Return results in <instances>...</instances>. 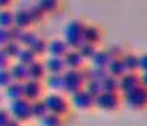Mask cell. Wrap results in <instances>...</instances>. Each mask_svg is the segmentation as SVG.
<instances>
[{"label":"cell","instance_id":"8d00e7d4","mask_svg":"<svg viewBox=\"0 0 147 126\" xmlns=\"http://www.w3.org/2000/svg\"><path fill=\"white\" fill-rule=\"evenodd\" d=\"M107 51H109V55L112 56V60H119V58L124 56V49L121 46H110V47H107Z\"/></svg>","mask_w":147,"mask_h":126},{"label":"cell","instance_id":"6da1fadb","mask_svg":"<svg viewBox=\"0 0 147 126\" xmlns=\"http://www.w3.org/2000/svg\"><path fill=\"white\" fill-rule=\"evenodd\" d=\"M84 30L86 23L81 20H72L63 30V40L68 44L70 49H79L86 40H84Z\"/></svg>","mask_w":147,"mask_h":126},{"label":"cell","instance_id":"4316f807","mask_svg":"<svg viewBox=\"0 0 147 126\" xmlns=\"http://www.w3.org/2000/svg\"><path fill=\"white\" fill-rule=\"evenodd\" d=\"M79 53L84 56V60H91L96 53H98V46L96 44H91V42H84L81 47H79Z\"/></svg>","mask_w":147,"mask_h":126},{"label":"cell","instance_id":"30bf717a","mask_svg":"<svg viewBox=\"0 0 147 126\" xmlns=\"http://www.w3.org/2000/svg\"><path fill=\"white\" fill-rule=\"evenodd\" d=\"M65 60V65H67V70H79V68H84V56L79 53V49H70L67 55L63 56Z\"/></svg>","mask_w":147,"mask_h":126},{"label":"cell","instance_id":"484cf974","mask_svg":"<svg viewBox=\"0 0 147 126\" xmlns=\"http://www.w3.org/2000/svg\"><path fill=\"white\" fill-rule=\"evenodd\" d=\"M14 26V11L0 9V28H12Z\"/></svg>","mask_w":147,"mask_h":126},{"label":"cell","instance_id":"83f0119b","mask_svg":"<svg viewBox=\"0 0 147 126\" xmlns=\"http://www.w3.org/2000/svg\"><path fill=\"white\" fill-rule=\"evenodd\" d=\"M107 75H109L107 68H95V67H91L88 70V81H100L102 82Z\"/></svg>","mask_w":147,"mask_h":126},{"label":"cell","instance_id":"44dd1931","mask_svg":"<svg viewBox=\"0 0 147 126\" xmlns=\"http://www.w3.org/2000/svg\"><path fill=\"white\" fill-rule=\"evenodd\" d=\"M16 60L20 63H23V65H26V67H30L32 63H35L37 60H39V56L35 55V51L32 47H23V51L20 53V56H18Z\"/></svg>","mask_w":147,"mask_h":126},{"label":"cell","instance_id":"836d02e7","mask_svg":"<svg viewBox=\"0 0 147 126\" xmlns=\"http://www.w3.org/2000/svg\"><path fill=\"white\" fill-rule=\"evenodd\" d=\"M86 89H88V91L93 95L95 98H96L98 95H102V93H103V88H102V82H100V81H88Z\"/></svg>","mask_w":147,"mask_h":126},{"label":"cell","instance_id":"ab89813d","mask_svg":"<svg viewBox=\"0 0 147 126\" xmlns=\"http://www.w3.org/2000/svg\"><path fill=\"white\" fill-rule=\"evenodd\" d=\"M11 119V112H7L5 109H0V126H5Z\"/></svg>","mask_w":147,"mask_h":126},{"label":"cell","instance_id":"e575fe53","mask_svg":"<svg viewBox=\"0 0 147 126\" xmlns=\"http://www.w3.org/2000/svg\"><path fill=\"white\" fill-rule=\"evenodd\" d=\"M12 75H11V70L9 68H2L0 70V88H7L12 82Z\"/></svg>","mask_w":147,"mask_h":126},{"label":"cell","instance_id":"7c38bea8","mask_svg":"<svg viewBox=\"0 0 147 126\" xmlns=\"http://www.w3.org/2000/svg\"><path fill=\"white\" fill-rule=\"evenodd\" d=\"M70 51L68 44L61 39H54L47 44V53H49V56H56V58H63L67 53Z\"/></svg>","mask_w":147,"mask_h":126},{"label":"cell","instance_id":"b9f144b4","mask_svg":"<svg viewBox=\"0 0 147 126\" xmlns=\"http://www.w3.org/2000/svg\"><path fill=\"white\" fill-rule=\"evenodd\" d=\"M140 84L147 89V72H140Z\"/></svg>","mask_w":147,"mask_h":126},{"label":"cell","instance_id":"e0dca14e","mask_svg":"<svg viewBox=\"0 0 147 126\" xmlns=\"http://www.w3.org/2000/svg\"><path fill=\"white\" fill-rule=\"evenodd\" d=\"M11 75H12V79L14 81H18V82H25V81H28L30 79V74H28V67L26 65H23V63H14V65H11Z\"/></svg>","mask_w":147,"mask_h":126},{"label":"cell","instance_id":"277c9868","mask_svg":"<svg viewBox=\"0 0 147 126\" xmlns=\"http://www.w3.org/2000/svg\"><path fill=\"white\" fill-rule=\"evenodd\" d=\"M123 105V95L121 93H109L103 91L102 95L96 96V107L105 112H116Z\"/></svg>","mask_w":147,"mask_h":126},{"label":"cell","instance_id":"f35d334b","mask_svg":"<svg viewBox=\"0 0 147 126\" xmlns=\"http://www.w3.org/2000/svg\"><path fill=\"white\" fill-rule=\"evenodd\" d=\"M25 30L23 28H20V26H12V28H9V33H11V40H18L20 42V37H21V33H23Z\"/></svg>","mask_w":147,"mask_h":126},{"label":"cell","instance_id":"7bdbcfd3","mask_svg":"<svg viewBox=\"0 0 147 126\" xmlns=\"http://www.w3.org/2000/svg\"><path fill=\"white\" fill-rule=\"evenodd\" d=\"M12 5V0H0V9H9Z\"/></svg>","mask_w":147,"mask_h":126},{"label":"cell","instance_id":"9c48e42d","mask_svg":"<svg viewBox=\"0 0 147 126\" xmlns=\"http://www.w3.org/2000/svg\"><path fill=\"white\" fill-rule=\"evenodd\" d=\"M140 86V74L138 72H126L123 77H119V93L126 95Z\"/></svg>","mask_w":147,"mask_h":126},{"label":"cell","instance_id":"ac0fdd59","mask_svg":"<svg viewBox=\"0 0 147 126\" xmlns=\"http://www.w3.org/2000/svg\"><path fill=\"white\" fill-rule=\"evenodd\" d=\"M46 88L49 91H63V88H65L63 74H49L46 77Z\"/></svg>","mask_w":147,"mask_h":126},{"label":"cell","instance_id":"ba28073f","mask_svg":"<svg viewBox=\"0 0 147 126\" xmlns=\"http://www.w3.org/2000/svg\"><path fill=\"white\" fill-rule=\"evenodd\" d=\"M23 96L30 102H35V100H42L44 98V84L40 81H25L23 82Z\"/></svg>","mask_w":147,"mask_h":126},{"label":"cell","instance_id":"f1b7e54d","mask_svg":"<svg viewBox=\"0 0 147 126\" xmlns=\"http://www.w3.org/2000/svg\"><path fill=\"white\" fill-rule=\"evenodd\" d=\"M40 121H42L44 126H63V124H65L63 116H60V114H53V112H49V114H47L46 117H42Z\"/></svg>","mask_w":147,"mask_h":126},{"label":"cell","instance_id":"d590c367","mask_svg":"<svg viewBox=\"0 0 147 126\" xmlns=\"http://www.w3.org/2000/svg\"><path fill=\"white\" fill-rule=\"evenodd\" d=\"M11 56L5 51V47H0V70L2 68H11Z\"/></svg>","mask_w":147,"mask_h":126},{"label":"cell","instance_id":"7a4b0ae2","mask_svg":"<svg viewBox=\"0 0 147 126\" xmlns=\"http://www.w3.org/2000/svg\"><path fill=\"white\" fill-rule=\"evenodd\" d=\"M63 82H65L63 91H67L70 95L81 91V89H84L86 84H88V70H84V68L67 70L63 74Z\"/></svg>","mask_w":147,"mask_h":126},{"label":"cell","instance_id":"60d3db41","mask_svg":"<svg viewBox=\"0 0 147 126\" xmlns=\"http://www.w3.org/2000/svg\"><path fill=\"white\" fill-rule=\"evenodd\" d=\"M140 72H147V53L140 55Z\"/></svg>","mask_w":147,"mask_h":126},{"label":"cell","instance_id":"74e56055","mask_svg":"<svg viewBox=\"0 0 147 126\" xmlns=\"http://www.w3.org/2000/svg\"><path fill=\"white\" fill-rule=\"evenodd\" d=\"M9 42H11L9 28H0V47H5Z\"/></svg>","mask_w":147,"mask_h":126},{"label":"cell","instance_id":"ffe728a7","mask_svg":"<svg viewBox=\"0 0 147 126\" xmlns=\"http://www.w3.org/2000/svg\"><path fill=\"white\" fill-rule=\"evenodd\" d=\"M5 95L11 102L14 100H20V98H25L23 96V82H18V81H12L7 88H5Z\"/></svg>","mask_w":147,"mask_h":126},{"label":"cell","instance_id":"9a60e30c","mask_svg":"<svg viewBox=\"0 0 147 126\" xmlns=\"http://www.w3.org/2000/svg\"><path fill=\"white\" fill-rule=\"evenodd\" d=\"M89 61H91V67H95V68H109L110 61H112V56L109 55L107 49H98V53Z\"/></svg>","mask_w":147,"mask_h":126},{"label":"cell","instance_id":"1f68e13d","mask_svg":"<svg viewBox=\"0 0 147 126\" xmlns=\"http://www.w3.org/2000/svg\"><path fill=\"white\" fill-rule=\"evenodd\" d=\"M47 44H49V42H47L46 39H40V37H39V39L33 42L32 49L35 51V55H37V56H42L44 53H47Z\"/></svg>","mask_w":147,"mask_h":126},{"label":"cell","instance_id":"2e32d148","mask_svg":"<svg viewBox=\"0 0 147 126\" xmlns=\"http://www.w3.org/2000/svg\"><path fill=\"white\" fill-rule=\"evenodd\" d=\"M46 68H47V74H65L67 72L65 60L56 56H49V60H46Z\"/></svg>","mask_w":147,"mask_h":126},{"label":"cell","instance_id":"cb8c5ba5","mask_svg":"<svg viewBox=\"0 0 147 126\" xmlns=\"http://www.w3.org/2000/svg\"><path fill=\"white\" fill-rule=\"evenodd\" d=\"M102 88H103V91H109V93H119V77H114L109 74L102 81Z\"/></svg>","mask_w":147,"mask_h":126},{"label":"cell","instance_id":"4fadbf2b","mask_svg":"<svg viewBox=\"0 0 147 126\" xmlns=\"http://www.w3.org/2000/svg\"><path fill=\"white\" fill-rule=\"evenodd\" d=\"M14 25L23 28V30H28L33 25L30 11L28 9H18V11H14Z\"/></svg>","mask_w":147,"mask_h":126},{"label":"cell","instance_id":"5bb4252c","mask_svg":"<svg viewBox=\"0 0 147 126\" xmlns=\"http://www.w3.org/2000/svg\"><path fill=\"white\" fill-rule=\"evenodd\" d=\"M103 39V32L100 26L96 25H86V30H84V40L86 42H91V44H100Z\"/></svg>","mask_w":147,"mask_h":126},{"label":"cell","instance_id":"7402d4cb","mask_svg":"<svg viewBox=\"0 0 147 126\" xmlns=\"http://www.w3.org/2000/svg\"><path fill=\"white\" fill-rule=\"evenodd\" d=\"M32 114H33V117H37V119H42V117H46V116L49 114V109H47L44 98H42V100L32 102Z\"/></svg>","mask_w":147,"mask_h":126},{"label":"cell","instance_id":"ee69618b","mask_svg":"<svg viewBox=\"0 0 147 126\" xmlns=\"http://www.w3.org/2000/svg\"><path fill=\"white\" fill-rule=\"evenodd\" d=\"M5 126H21V121H18V119H14V117L11 116V119H9V123H7Z\"/></svg>","mask_w":147,"mask_h":126},{"label":"cell","instance_id":"d6986e66","mask_svg":"<svg viewBox=\"0 0 147 126\" xmlns=\"http://www.w3.org/2000/svg\"><path fill=\"white\" fill-rule=\"evenodd\" d=\"M128 72H138L140 70V56L135 53H124V56L121 58Z\"/></svg>","mask_w":147,"mask_h":126},{"label":"cell","instance_id":"d6a6232c","mask_svg":"<svg viewBox=\"0 0 147 126\" xmlns=\"http://www.w3.org/2000/svg\"><path fill=\"white\" fill-rule=\"evenodd\" d=\"M28 11H30V16H32V21L33 23H40L46 18V12L39 5H32V7H28Z\"/></svg>","mask_w":147,"mask_h":126},{"label":"cell","instance_id":"52a82bcc","mask_svg":"<svg viewBox=\"0 0 147 126\" xmlns=\"http://www.w3.org/2000/svg\"><path fill=\"white\" fill-rule=\"evenodd\" d=\"M70 103L76 107V109H79V111H89V109H93V107H96V98L84 88V89H81V91L72 95V102Z\"/></svg>","mask_w":147,"mask_h":126},{"label":"cell","instance_id":"4dcf8cb0","mask_svg":"<svg viewBox=\"0 0 147 126\" xmlns=\"http://www.w3.org/2000/svg\"><path fill=\"white\" fill-rule=\"evenodd\" d=\"M5 51L9 53L11 58H18V56H20V53L23 51V46L18 42V40H11V42L5 46Z\"/></svg>","mask_w":147,"mask_h":126},{"label":"cell","instance_id":"d4e9b609","mask_svg":"<svg viewBox=\"0 0 147 126\" xmlns=\"http://www.w3.org/2000/svg\"><path fill=\"white\" fill-rule=\"evenodd\" d=\"M107 70H109V74H110V75H114V77H123L126 72H128L121 58H119V60H112Z\"/></svg>","mask_w":147,"mask_h":126},{"label":"cell","instance_id":"603a6c76","mask_svg":"<svg viewBox=\"0 0 147 126\" xmlns=\"http://www.w3.org/2000/svg\"><path fill=\"white\" fill-rule=\"evenodd\" d=\"M37 5H39L46 14H53V12L60 11L61 0H39V2H37Z\"/></svg>","mask_w":147,"mask_h":126},{"label":"cell","instance_id":"f546056e","mask_svg":"<svg viewBox=\"0 0 147 126\" xmlns=\"http://www.w3.org/2000/svg\"><path fill=\"white\" fill-rule=\"evenodd\" d=\"M39 39V35H37L35 32H32V30H25L23 33H21V37H20V44L23 46V47H32L33 46V42Z\"/></svg>","mask_w":147,"mask_h":126},{"label":"cell","instance_id":"3957f363","mask_svg":"<svg viewBox=\"0 0 147 126\" xmlns=\"http://www.w3.org/2000/svg\"><path fill=\"white\" fill-rule=\"evenodd\" d=\"M123 103L131 111H145L147 109V89L140 84L133 91L123 95Z\"/></svg>","mask_w":147,"mask_h":126},{"label":"cell","instance_id":"5b68a950","mask_svg":"<svg viewBox=\"0 0 147 126\" xmlns=\"http://www.w3.org/2000/svg\"><path fill=\"white\" fill-rule=\"evenodd\" d=\"M44 102L47 105L49 112L53 114H60V116H67L70 112V103L65 96H61L60 93H49L47 96H44Z\"/></svg>","mask_w":147,"mask_h":126},{"label":"cell","instance_id":"8fae6325","mask_svg":"<svg viewBox=\"0 0 147 126\" xmlns=\"http://www.w3.org/2000/svg\"><path fill=\"white\" fill-rule=\"evenodd\" d=\"M28 74H30V79L32 81H46V77L49 75L47 74V68H46V61H40L37 60L35 63H32L28 67Z\"/></svg>","mask_w":147,"mask_h":126},{"label":"cell","instance_id":"8992f818","mask_svg":"<svg viewBox=\"0 0 147 126\" xmlns=\"http://www.w3.org/2000/svg\"><path fill=\"white\" fill-rule=\"evenodd\" d=\"M11 116L18 121H30L33 117L32 114V102L26 98H20V100H14L11 102V109H9Z\"/></svg>","mask_w":147,"mask_h":126}]
</instances>
